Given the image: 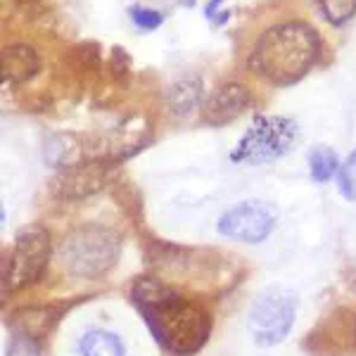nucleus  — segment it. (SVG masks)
Instances as JSON below:
<instances>
[{"mask_svg":"<svg viewBox=\"0 0 356 356\" xmlns=\"http://www.w3.org/2000/svg\"><path fill=\"white\" fill-rule=\"evenodd\" d=\"M129 17L140 31H154V29H159L164 24V15L159 13V10L145 8V5H134V8H129Z\"/></svg>","mask_w":356,"mask_h":356,"instance_id":"f3484780","label":"nucleus"},{"mask_svg":"<svg viewBox=\"0 0 356 356\" xmlns=\"http://www.w3.org/2000/svg\"><path fill=\"white\" fill-rule=\"evenodd\" d=\"M337 188L347 202H356V150L349 154L337 174Z\"/></svg>","mask_w":356,"mask_h":356,"instance_id":"dca6fc26","label":"nucleus"},{"mask_svg":"<svg viewBox=\"0 0 356 356\" xmlns=\"http://www.w3.org/2000/svg\"><path fill=\"white\" fill-rule=\"evenodd\" d=\"M278 226V209L266 200H245V202L223 211L216 221V231L223 238L247 245H259Z\"/></svg>","mask_w":356,"mask_h":356,"instance_id":"0eeeda50","label":"nucleus"},{"mask_svg":"<svg viewBox=\"0 0 356 356\" xmlns=\"http://www.w3.org/2000/svg\"><path fill=\"white\" fill-rule=\"evenodd\" d=\"M110 162H83L62 169L50 183V191L57 200H83L100 193L110 183Z\"/></svg>","mask_w":356,"mask_h":356,"instance_id":"6e6552de","label":"nucleus"},{"mask_svg":"<svg viewBox=\"0 0 356 356\" xmlns=\"http://www.w3.org/2000/svg\"><path fill=\"white\" fill-rule=\"evenodd\" d=\"M5 356H43V349L38 347V340L26 335H13V340L8 344V354Z\"/></svg>","mask_w":356,"mask_h":356,"instance_id":"a211bd4d","label":"nucleus"},{"mask_svg":"<svg viewBox=\"0 0 356 356\" xmlns=\"http://www.w3.org/2000/svg\"><path fill=\"white\" fill-rule=\"evenodd\" d=\"M252 105V93L243 83H223L204 100L202 122L207 126H226L235 122Z\"/></svg>","mask_w":356,"mask_h":356,"instance_id":"1a4fd4ad","label":"nucleus"},{"mask_svg":"<svg viewBox=\"0 0 356 356\" xmlns=\"http://www.w3.org/2000/svg\"><path fill=\"white\" fill-rule=\"evenodd\" d=\"M50 261V235L41 226L24 228L15 238V250L3 264V288L17 292L41 280Z\"/></svg>","mask_w":356,"mask_h":356,"instance_id":"423d86ee","label":"nucleus"},{"mask_svg":"<svg viewBox=\"0 0 356 356\" xmlns=\"http://www.w3.org/2000/svg\"><path fill=\"white\" fill-rule=\"evenodd\" d=\"M57 257L67 275L83 280L102 278L117 266L122 257V235L110 226L83 223L65 235Z\"/></svg>","mask_w":356,"mask_h":356,"instance_id":"7ed1b4c3","label":"nucleus"},{"mask_svg":"<svg viewBox=\"0 0 356 356\" xmlns=\"http://www.w3.org/2000/svg\"><path fill=\"white\" fill-rule=\"evenodd\" d=\"M202 97H204L202 79H200L197 74H186V76L176 79V81L166 88V107H169L171 117L188 119L204 107Z\"/></svg>","mask_w":356,"mask_h":356,"instance_id":"9b49d317","label":"nucleus"},{"mask_svg":"<svg viewBox=\"0 0 356 356\" xmlns=\"http://www.w3.org/2000/svg\"><path fill=\"white\" fill-rule=\"evenodd\" d=\"M62 312H65L62 307H24L10 316V325H13V332H17V335L41 340L57 325Z\"/></svg>","mask_w":356,"mask_h":356,"instance_id":"f8f14e48","label":"nucleus"},{"mask_svg":"<svg viewBox=\"0 0 356 356\" xmlns=\"http://www.w3.org/2000/svg\"><path fill=\"white\" fill-rule=\"evenodd\" d=\"M300 138V126L290 117L280 114H259L235 143L231 162L261 166L285 157Z\"/></svg>","mask_w":356,"mask_h":356,"instance_id":"20e7f679","label":"nucleus"},{"mask_svg":"<svg viewBox=\"0 0 356 356\" xmlns=\"http://www.w3.org/2000/svg\"><path fill=\"white\" fill-rule=\"evenodd\" d=\"M41 72V55L26 43H15L0 53V79L5 86L29 83Z\"/></svg>","mask_w":356,"mask_h":356,"instance_id":"9d476101","label":"nucleus"},{"mask_svg":"<svg viewBox=\"0 0 356 356\" xmlns=\"http://www.w3.org/2000/svg\"><path fill=\"white\" fill-rule=\"evenodd\" d=\"M323 50L318 31L300 19L268 26L250 53L252 72L271 86H295L316 67Z\"/></svg>","mask_w":356,"mask_h":356,"instance_id":"f03ea898","label":"nucleus"},{"mask_svg":"<svg viewBox=\"0 0 356 356\" xmlns=\"http://www.w3.org/2000/svg\"><path fill=\"white\" fill-rule=\"evenodd\" d=\"M131 302L150 328L154 342L171 356H193L211 335V316L166 285L143 275L131 288Z\"/></svg>","mask_w":356,"mask_h":356,"instance_id":"f257e3e1","label":"nucleus"},{"mask_svg":"<svg viewBox=\"0 0 356 356\" xmlns=\"http://www.w3.org/2000/svg\"><path fill=\"white\" fill-rule=\"evenodd\" d=\"M81 356H126L124 342L110 330H88L79 342Z\"/></svg>","mask_w":356,"mask_h":356,"instance_id":"ddd939ff","label":"nucleus"},{"mask_svg":"<svg viewBox=\"0 0 356 356\" xmlns=\"http://www.w3.org/2000/svg\"><path fill=\"white\" fill-rule=\"evenodd\" d=\"M297 318V295L288 288H266L247 312V330L259 347H275L290 335Z\"/></svg>","mask_w":356,"mask_h":356,"instance_id":"39448f33","label":"nucleus"},{"mask_svg":"<svg viewBox=\"0 0 356 356\" xmlns=\"http://www.w3.org/2000/svg\"><path fill=\"white\" fill-rule=\"evenodd\" d=\"M340 157L328 145H316L309 152V174H312L314 183H328L332 176L340 174Z\"/></svg>","mask_w":356,"mask_h":356,"instance_id":"4468645a","label":"nucleus"},{"mask_svg":"<svg viewBox=\"0 0 356 356\" xmlns=\"http://www.w3.org/2000/svg\"><path fill=\"white\" fill-rule=\"evenodd\" d=\"M318 8L332 26H342L356 15V0H318Z\"/></svg>","mask_w":356,"mask_h":356,"instance_id":"2eb2a0df","label":"nucleus"}]
</instances>
